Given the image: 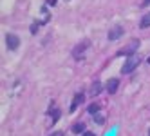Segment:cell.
Masks as SVG:
<instances>
[{
    "label": "cell",
    "mask_w": 150,
    "mask_h": 136,
    "mask_svg": "<svg viewBox=\"0 0 150 136\" xmlns=\"http://www.w3.org/2000/svg\"><path fill=\"white\" fill-rule=\"evenodd\" d=\"M71 131H72L74 134H83V132H85V123H83V122H76V123L72 125Z\"/></svg>",
    "instance_id": "cell-9"
},
{
    "label": "cell",
    "mask_w": 150,
    "mask_h": 136,
    "mask_svg": "<svg viewBox=\"0 0 150 136\" xmlns=\"http://www.w3.org/2000/svg\"><path fill=\"white\" fill-rule=\"evenodd\" d=\"M101 91H103V83L96 80V82L92 83V85H91V96H98Z\"/></svg>",
    "instance_id": "cell-8"
},
{
    "label": "cell",
    "mask_w": 150,
    "mask_h": 136,
    "mask_svg": "<svg viewBox=\"0 0 150 136\" xmlns=\"http://www.w3.org/2000/svg\"><path fill=\"white\" fill-rule=\"evenodd\" d=\"M150 4V0H145V2H143V6H148Z\"/></svg>",
    "instance_id": "cell-17"
},
{
    "label": "cell",
    "mask_w": 150,
    "mask_h": 136,
    "mask_svg": "<svg viewBox=\"0 0 150 136\" xmlns=\"http://www.w3.org/2000/svg\"><path fill=\"white\" fill-rule=\"evenodd\" d=\"M100 111V105L98 103H92V105H89V114H98Z\"/></svg>",
    "instance_id": "cell-11"
},
{
    "label": "cell",
    "mask_w": 150,
    "mask_h": 136,
    "mask_svg": "<svg viewBox=\"0 0 150 136\" xmlns=\"http://www.w3.org/2000/svg\"><path fill=\"white\" fill-rule=\"evenodd\" d=\"M137 47H139V40H132L130 44H127L123 49H120L117 56H134V53L137 51Z\"/></svg>",
    "instance_id": "cell-1"
},
{
    "label": "cell",
    "mask_w": 150,
    "mask_h": 136,
    "mask_svg": "<svg viewBox=\"0 0 150 136\" xmlns=\"http://www.w3.org/2000/svg\"><path fill=\"white\" fill-rule=\"evenodd\" d=\"M6 44H7V47L11 49V51H15V49L20 46V38H18L16 35H13V33H7V35H6Z\"/></svg>",
    "instance_id": "cell-4"
},
{
    "label": "cell",
    "mask_w": 150,
    "mask_h": 136,
    "mask_svg": "<svg viewBox=\"0 0 150 136\" xmlns=\"http://www.w3.org/2000/svg\"><path fill=\"white\" fill-rule=\"evenodd\" d=\"M94 122H96V123H100V125H101V123L105 122V118L101 116V114H94Z\"/></svg>",
    "instance_id": "cell-12"
},
{
    "label": "cell",
    "mask_w": 150,
    "mask_h": 136,
    "mask_svg": "<svg viewBox=\"0 0 150 136\" xmlns=\"http://www.w3.org/2000/svg\"><path fill=\"white\" fill-rule=\"evenodd\" d=\"M83 136H94V134H92V132H87V131H85V132H83Z\"/></svg>",
    "instance_id": "cell-16"
},
{
    "label": "cell",
    "mask_w": 150,
    "mask_h": 136,
    "mask_svg": "<svg viewBox=\"0 0 150 136\" xmlns=\"http://www.w3.org/2000/svg\"><path fill=\"white\" fill-rule=\"evenodd\" d=\"M123 33H125L123 27H112V29L109 31V35H107V36H109V40H117V38H121V36H123Z\"/></svg>",
    "instance_id": "cell-6"
},
{
    "label": "cell",
    "mask_w": 150,
    "mask_h": 136,
    "mask_svg": "<svg viewBox=\"0 0 150 136\" xmlns=\"http://www.w3.org/2000/svg\"><path fill=\"white\" fill-rule=\"evenodd\" d=\"M139 66V56H128L127 58V62H125V66H123V69H121V73L123 75H128V73H132L136 67Z\"/></svg>",
    "instance_id": "cell-2"
},
{
    "label": "cell",
    "mask_w": 150,
    "mask_h": 136,
    "mask_svg": "<svg viewBox=\"0 0 150 136\" xmlns=\"http://www.w3.org/2000/svg\"><path fill=\"white\" fill-rule=\"evenodd\" d=\"M29 31H31V33H38V22H35V24H31V27H29Z\"/></svg>",
    "instance_id": "cell-13"
},
{
    "label": "cell",
    "mask_w": 150,
    "mask_h": 136,
    "mask_svg": "<svg viewBox=\"0 0 150 136\" xmlns=\"http://www.w3.org/2000/svg\"><path fill=\"white\" fill-rule=\"evenodd\" d=\"M139 26H141L143 29H146V27L150 26V13H146V15L141 18V24H139Z\"/></svg>",
    "instance_id": "cell-10"
},
{
    "label": "cell",
    "mask_w": 150,
    "mask_h": 136,
    "mask_svg": "<svg viewBox=\"0 0 150 136\" xmlns=\"http://www.w3.org/2000/svg\"><path fill=\"white\" fill-rule=\"evenodd\" d=\"M58 0H47V6H56Z\"/></svg>",
    "instance_id": "cell-14"
},
{
    "label": "cell",
    "mask_w": 150,
    "mask_h": 136,
    "mask_svg": "<svg viewBox=\"0 0 150 136\" xmlns=\"http://www.w3.org/2000/svg\"><path fill=\"white\" fill-rule=\"evenodd\" d=\"M89 46H91V42H89V40H83V42H80V44H78L76 47H74V49H72V56L76 58V60H81V58H83V53L87 51V47H89Z\"/></svg>",
    "instance_id": "cell-3"
},
{
    "label": "cell",
    "mask_w": 150,
    "mask_h": 136,
    "mask_svg": "<svg viewBox=\"0 0 150 136\" xmlns=\"http://www.w3.org/2000/svg\"><path fill=\"white\" fill-rule=\"evenodd\" d=\"M117 87H120V80H117V78H110L109 82H107V91H109L110 93V95H114V93L117 91Z\"/></svg>",
    "instance_id": "cell-7"
},
{
    "label": "cell",
    "mask_w": 150,
    "mask_h": 136,
    "mask_svg": "<svg viewBox=\"0 0 150 136\" xmlns=\"http://www.w3.org/2000/svg\"><path fill=\"white\" fill-rule=\"evenodd\" d=\"M51 136H63V132H62V131H58V132H52Z\"/></svg>",
    "instance_id": "cell-15"
},
{
    "label": "cell",
    "mask_w": 150,
    "mask_h": 136,
    "mask_svg": "<svg viewBox=\"0 0 150 136\" xmlns=\"http://www.w3.org/2000/svg\"><path fill=\"white\" fill-rule=\"evenodd\" d=\"M83 100H85V95L83 93H78V95H74V98H72V103H71V111H76L81 103H83Z\"/></svg>",
    "instance_id": "cell-5"
}]
</instances>
